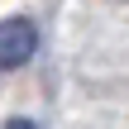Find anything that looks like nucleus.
I'll use <instances>...</instances> for the list:
<instances>
[{
    "mask_svg": "<svg viewBox=\"0 0 129 129\" xmlns=\"http://www.w3.org/2000/svg\"><path fill=\"white\" fill-rule=\"evenodd\" d=\"M34 53H38V24L24 14L0 19V67H24Z\"/></svg>",
    "mask_w": 129,
    "mask_h": 129,
    "instance_id": "obj_1",
    "label": "nucleus"
},
{
    "mask_svg": "<svg viewBox=\"0 0 129 129\" xmlns=\"http://www.w3.org/2000/svg\"><path fill=\"white\" fill-rule=\"evenodd\" d=\"M5 129H38L34 120H24V115H14V120H5Z\"/></svg>",
    "mask_w": 129,
    "mask_h": 129,
    "instance_id": "obj_2",
    "label": "nucleus"
}]
</instances>
